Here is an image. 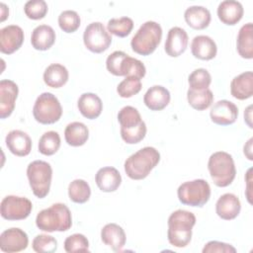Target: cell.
Wrapping results in <instances>:
<instances>
[{
  "mask_svg": "<svg viewBox=\"0 0 253 253\" xmlns=\"http://www.w3.org/2000/svg\"><path fill=\"white\" fill-rule=\"evenodd\" d=\"M251 109L252 106H249L246 111L244 112V118H245V122L247 123V125L249 126L250 128H252V124H251Z\"/></svg>",
  "mask_w": 253,
  "mask_h": 253,
  "instance_id": "obj_45",
  "label": "cell"
},
{
  "mask_svg": "<svg viewBox=\"0 0 253 253\" xmlns=\"http://www.w3.org/2000/svg\"><path fill=\"white\" fill-rule=\"evenodd\" d=\"M64 250L67 253L88 252L89 241L87 237L81 233H74L64 240Z\"/></svg>",
  "mask_w": 253,
  "mask_h": 253,
  "instance_id": "obj_39",
  "label": "cell"
},
{
  "mask_svg": "<svg viewBox=\"0 0 253 253\" xmlns=\"http://www.w3.org/2000/svg\"><path fill=\"white\" fill-rule=\"evenodd\" d=\"M33 115L38 123L51 125L61 118L62 107L53 94L44 92L37 98L33 107Z\"/></svg>",
  "mask_w": 253,
  "mask_h": 253,
  "instance_id": "obj_9",
  "label": "cell"
},
{
  "mask_svg": "<svg viewBox=\"0 0 253 253\" xmlns=\"http://www.w3.org/2000/svg\"><path fill=\"white\" fill-rule=\"evenodd\" d=\"M18 85L9 79L0 81V118H8L15 109V102L18 97Z\"/></svg>",
  "mask_w": 253,
  "mask_h": 253,
  "instance_id": "obj_15",
  "label": "cell"
},
{
  "mask_svg": "<svg viewBox=\"0 0 253 253\" xmlns=\"http://www.w3.org/2000/svg\"><path fill=\"white\" fill-rule=\"evenodd\" d=\"M80 17L76 11L65 10L58 16V26L65 33H74L80 27Z\"/></svg>",
  "mask_w": 253,
  "mask_h": 253,
  "instance_id": "obj_37",
  "label": "cell"
},
{
  "mask_svg": "<svg viewBox=\"0 0 253 253\" xmlns=\"http://www.w3.org/2000/svg\"><path fill=\"white\" fill-rule=\"evenodd\" d=\"M244 9L240 2L235 0H224L217 7V17L221 23L233 26L243 17Z\"/></svg>",
  "mask_w": 253,
  "mask_h": 253,
  "instance_id": "obj_21",
  "label": "cell"
},
{
  "mask_svg": "<svg viewBox=\"0 0 253 253\" xmlns=\"http://www.w3.org/2000/svg\"><path fill=\"white\" fill-rule=\"evenodd\" d=\"M126 55V52L122 51V50H116L114 52H112L106 60V67L108 69V71L110 73H112L113 75L119 76V68H120V64L123 60V58Z\"/></svg>",
  "mask_w": 253,
  "mask_h": 253,
  "instance_id": "obj_43",
  "label": "cell"
},
{
  "mask_svg": "<svg viewBox=\"0 0 253 253\" xmlns=\"http://www.w3.org/2000/svg\"><path fill=\"white\" fill-rule=\"evenodd\" d=\"M107 29L111 34L120 38H125L128 36L132 31L133 21L129 17L112 18L108 22Z\"/></svg>",
  "mask_w": 253,
  "mask_h": 253,
  "instance_id": "obj_35",
  "label": "cell"
},
{
  "mask_svg": "<svg viewBox=\"0 0 253 253\" xmlns=\"http://www.w3.org/2000/svg\"><path fill=\"white\" fill-rule=\"evenodd\" d=\"M33 210L32 202L19 196H6L0 204V213L7 220H22L27 218Z\"/></svg>",
  "mask_w": 253,
  "mask_h": 253,
  "instance_id": "obj_11",
  "label": "cell"
},
{
  "mask_svg": "<svg viewBox=\"0 0 253 253\" xmlns=\"http://www.w3.org/2000/svg\"><path fill=\"white\" fill-rule=\"evenodd\" d=\"M0 7H1V22H3L9 15V9L4 3H0Z\"/></svg>",
  "mask_w": 253,
  "mask_h": 253,
  "instance_id": "obj_46",
  "label": "cell"
},
{
  "mask_svg": "<svg viewBox=\"0 0 253 253\" xmlns=\"http://www.w3.org/2000/svg\"><path fill=\"white\" fill-rule=\"evenodd\" d=\"M64 138L67 144L71 146H81L89 138V129L81 122H72L65 127Z\"/></svg>",
  "mask_w": 253,
  "mask_h": 253,
  "instance_id": "obj_30",
  "label": "cell"
},
{
  "mask_svg": "<svg viewBox=\"0 0 253 253\" xmlns=\"http://www.w3.org/2000/svg\"><path fill=\"white\" fill-rule=\"evenodd\" d=\"M188 34L180 27H173L169 30L164 45L165 52L171 57L180 56L187 48Z\"/></svg>",
  "mask_w": 253,
  "mask_h": 253,
  "instance_id": "obj_16",
  "label": "cell"
},
{
  "mask_svg": "<svg viewBox=\"0 0 253 253\" xmlns=\"http://www.w3.org/2000/svg\"><path fill=\"white\" fill-rule=\"evenodd\" d=\"M252 138H250L247 143L244 145V148H243V152L244 154L246 155V157L249 159V160H252Z\"/></svg>",
  "mask_w": 253,
  "mask_h": 253,
  "instance_id": "obj_44",
  "label": "cell"
},
{
  "mask_svg": "<svg viewBox=\"0 0 253 253\" xmlns=\"http://www.w3.org/2000/svg\"><path fill=\"white\" fill-rule=\"evenodd\" d=\"M6 146L16 156H27L32 150V139L29 134L20 129L8 132L5 138Z\"/></svg>",
  "mask_w": 253,
  "mask_h": 253,
  "instance_id": "obj_17",
  "label": "cell"
},
{
  "mask_svg": "<svg viewBox=\"0 0 253 253\" xmlns=\"http://www.w3.org/2000/svg\"><path fill=\"white\" fill-rule=\"evenodd\" d=\"M171 95L168 89L161 85L150 87L143 96V103L151 111H161L170 102Z\"/></svg>",
  "mask_w": 253,
  "mask_h": 253,
  "instance_id": "obj_22",
  "label": "cell"
},
{
  "mask_svg": "<svg viewBox=\"0 0 253 253\" xmlns=\"http://www.w3.org/2000/svg\"><path fill=\"white\" fill-rule=\"evenodd\" d=\"M141 81L139 78L128 76L121 81L117 87V92L122 98H130L141 90Z\"/></svg>",
  "mask_w": 253,
  "mask_h": 253,
  "instance_id": "obj_38",
  "label": "cell"
},
{
  "mask_svg": "<svg viewBox=\"0 0 253 253\" xmlns=\"http://www.w3.org/2000/svg\"><path fill=\"white\" fill-rule=\"evenodd\" d=\"M189 89L192 90H205L208 89L211 83V76L210 72L205 68L195 69L188 77Z\"/></svg>",
  "mask_w": 253,
  "mask_h": 253,
  "instance_id": "obj_36",
  "label": "cell"
},
{
  "mask_svg": "<svg viewBox=\"0 0 253 253\" xmlns=\"http://www.w3.org/2000/svg\"><path fill=\"white\" fill-rule=\"evenodd\" d=\"M27 177L34 195L43 199L49 193L52 168L49 163L42 160H35L27 167Z\"/></svg>",
  "mask_w": 253,
  "mask_h": 253,
  "instance_id": "obj_7",
  "label": "cell"
},
{
  "mask_svg": "<svg viewBox=\"0 0 253 253\" xmlns=\"http://www.w3.org/2000/svg\"><path fill=\"white\" fill-rule=\"evenodd\" d=\"M36 225L46 232L66 231L72 225L71 211L64 204H53L37 214Z\"/></svg>",
  "mask_w": 253,
  "mask_h": 253,
  "instance_id": "obj_3",
  "label": "cell"
},
{
  "mask_svg": "<svg viewBox=\"0 0 253 253\" xmlns=\"http://www.w3.org/2000/svg\"><path fill=\"white\" fill-rule=\"evenodd\" d=\"M145 73H146V68L144 64L140 60L134 57H131L128 54H126L123 58L120 64L119 76H125V77L132 76V77L141 79L144 77Z\"/></svg>",
  "mask_w": 253,
  "mask_h": 253,
  "instance_id": "obj_31",
  "label": "cell"
},
{
  "mask_svg": "<svg viewBox=\"0 0 253 253\" xmlns=\"http://www.w3.org/2000/svg\"><path fill=\"white\" fill-rule=\"evenodd\" d=\"M186 23L195 30L206 29L211 20L210 11L203 6H191L184 13Z\"/></svg>",
  "mask_w": 253,
  "mask_h": 253,
  "instance_id": "obj_27",
  "label": "cell"
},
{
  "mask_svg": "<svg viewBox=\"0 0 253 253\" xmlns=\"http://www.w3.org/2000/svg\"><path fill=\"white\" fill-rule=\"evenodd\" d=\"M236 48L242 58H253V25L247 23L243 25L237 35Z\"/></svg>",
  "mask_w": 253,
  "mask_h": 253,
  "instance_id": "obj_28",
  "label": "cell"
},
{
  "mask_svg": "<svg viewBox=\"0 0 253 253\" xmlns=\"http://www.w3.org/2000/svg\"><path fill=\"white\" fill-rule=\"evenodd\" d=\"M202 251L203 253H235L236 249L228 243L211 240L204 246Z\"/></svg>",
  "mask_w": 253,
  "mask_h": 253,
  "instance_id": "obj_42",
  "label": "cell"
},
{
  "mask_svg": "<svg viewBox=\"0 0 253 253\" xmlns=\"http://www.w3.org/2000/svg\"><path fill=\"white\" fill-rule=\"evenodd\" d=\"M91 196V188L83 179H75L68 186V197L76 204L86 203Z\"/></svg>",
  "mask_w": 253,
  "mask_h": 253,
  "instance_id": "obj_33",
  "label": "cell"
},
{
  "mask_svg": "<svg viewBox=\"0 0 253 253\" xmlns=\"http://www.w3.org/2000/svg\"><path fill=\"white\" fill-rule=\"evenodd\" d=\"M192 54L202 60H211L215 57L217 47L215 42L209 36H196L191 43Z\"/></svg>",
  "mask_w": 253,
  "mask_h": 253,
  "instance_id": "obj_20",
  "label": "cell"
},
{
  "mask_svg": "<svg viewBox=\"0 0 253 253\" xmlns=\"http://www.w3.org/2000/svg\"><path fill=\"white\" fill-rule=\"evenodd\" d=\"M28 234L18 227L6 229L0 235V249L6 253L23 251L28 247Z\"/></svg>",
  "mask_w": 253,
  "mask_h": 253,
  "instance_id": "obj_12",
  "label": "cell"
},
{
  "mask_svg": "<svg viewBox=\"0 0 253 253\" xmlns=\"http://www.w3.org/2000/svg\"><path fill=\"white\" fill-rule=\"evenodd\" d=\"M77 107L81 115L89 120L97 119L103 111L102 100L94 93H83L78 99Z\"/></svg>",
  "mask_w": 253,
  "mask_h": 253,
  "instance_id": "obj_25",
  "label": "cell"
},
{
  "mask_svg": "<svg viewBox=\"0 0 253 253\" xmlns=\"http://www.w3.org/2000/svg\"><path fill=\"white\" fill-rule=\"evenodd\" d=\"M55 32L48 25H40L36 27L31 36V43L37 50H47L55 42Z\"/></svg>",
  "mask_w": 253,
  "mask_h": 253,
  "instance_id": "obj_26",
  "label": "cell"
},
{
  "mask_svg": "<svg viewBox=\"0 0 253 253\" xmlns=\"http://www.w3.org/2000/svg\"><path fill=\"white\" fill-rule=\"evenodd\" d=\"M24 32L17 25H8L0 30V50L5 54H12L24 42Z\"/></svg>",
  "mask_w": 253,
  "mask_h": 253,
  "instance_id": "obj_13",
  "label": "cell"
},
{
  "mask_svg": "<svg viewBox=\"0 0 253 253\" xmlns=\"http://www.w3.org/2000/svg\"><path fill=\"white\" fill-rule=\"evenodd\" d=\"M208 169L214 185L221 188L229 186L236 175L233 158L225 151L212 153L208 161Z\"/></svg>",
  "mask_w": 253,
  "mask_h": 253,
  "instance_id": "obj_5",
  "label": "cell"
},
{
  "mask_svg": "<svg viewBox=\"0 0 253 253\" xmlns=\"http://www.w3.org/2000/svg\"><path fill=\"white\" fill-rule=\"evenodd\" d=\"M162 39V28L154 21L143 23L132 37L130 45L134 52L140 55L151 54Z\"/></svg>",
  "mask_w": 253,
  "mask_h": 253,
  "instance_id": "obj_6",
  "label": "cell"
},
{
  "mask_svg": "<svg viewBox=\"0 0 253 253\" xmlns=\"http://www.w3.org/2000/svg\"><path fill=\"white\" fill-rule=\"evenodd\" d=\"M196 224V216L185 210H177L168 217L167 238L177 248L186 247L192 239V229Z\"/></svg>",
  "mask_w": 253,
  "mask_h": 253,
  "instance_id": "obj_1",
  "label": "cell"
},
{
  "mask_svg": "<svg viewBox=\"0 0 253 253\" xmlns=\"http://www.w3.org/2000/svg\"><path fill=\"white\" fill-rule=\"evenodd\" d=\"M102 241L116 252L122 251L126 244V233L122 226L117 223H108L101 230Z\"/></svg>",
  "mask_w": 253,
  "mask_h": 253,
  "instance_id": "obj_23",
  "label": "cell"
},
{
  "mask_svg": "<svg viewBox=\"0 0 253 253\" xmlns=\"http://www.w3.org/2000/svg\"><path fill=\"white\" fill-rule=\"evenodd\" d=\"M210 117L211 122L216 125L229 126L235 123L238 117V108L228 100H220L211 107Z\"/></svg>",
  "mask_w": 253,
  "mask_h": 253,
  "instance_id": "obj_14",
  "label": "cell"
},
{
  "mask_svg": "<svg viewBox=\"0 0 253 253\" xmlns=\"http://www.w3.org/2000/svg\"><path fill=\"white\" fill-rule=\"evenodd\" d=\"M160 153L152 146H145L125 161V172L132 180H142L159 163Z\"/></svg>",
  "mask_w": 253,
  "mask_h": 253,
  "instance_id": "obj_2",
  "label": "cell"
},
{
  "mask_svg": "<svg viewBox=\"0 0 253 253\" xmlns=\"http://www.w3.org/2000/svg\"><path fill=\"white\" fill-rule=\"evenodd\" d=\"M39 151L46 156L53 155L60 147V136L54 130L45 131L39 140Z\"/></svg>",
  "mask_w": 253,
  "mask_h": 253,
  "instance_id": "obj_34",
  "label": "cell"
},
{
  "mask_svg": "<svg viewBox=\"0 0 253 253\" xmlns=\"http://www.w3.org/2000/svg\"><path fill=\"white\" fill-rule=\"evenodd\" d=\"M187 100L189 105L195 110L204 111L212 104L213 94L209 88L200 91L189 89L187 92Z\"/></svg>",
  "mask_w": 253,
  "mask_h": 253,
  "instance_id": "obj_32",
  "label": "cell"
},
{
  "mask_svg": "<svg viewBox=\"0 0 253 253\" xmlns=\"http://www.w3.org/2000/svg\"><path fill=\"white\" fill-rule=\"evenodd\" d=\"M118 121L121 125V136L127 144L138 143L145 137L146 125L134 107L122 108L118 113Z\"/></svg>",
  "mask_w": 253,
  "mask_h": 253,
  "instance_id": "obj_4",
  "label": "cell"
},
{
  "mask_svg": "<svg viewBox=\"0 0 253 253\" xmlns=\"http://www.w3.org/2000/svg\"><path fill=\"white\" fill-rule=\"evenodd\" d=\"M179 201L190 207H203L211 198V187L204 179H196L181 184L177 190Z\"/></svg>",
  "mask_w": 253,
  "mask_h": 253,
  "instance_id": "obj_8",
  "label": "cell"
},
{
  "mask_svg": "<svg viewBox=\"0 0 253 253\" xmlns=\"http://www.w3.org/2000/svg\"><path fill=\"white\" fill-rule=\"evenodd\" d=\"M95 181L98 188L105 193H111L118 190L122 183L120 172L112 166L100 168L95 176Z\"/></svg>",
  "mask_w": 253,
  "mask_h": 253,
  "instance_id": "obj_19",
  "label": "cell"
},
{
  "mask_svg": "<svg viewBox=\"0 0 253 253\" xmlns=\"http://www.w3.org/2000/svg\"><path fill=\"white\" fill-rule=\"evenodd\" d=\"M24 12L29 19L41 20L47 13V4L44 0H30L25 4Z\"/></svg>",
  "mask_w": 253,
  "mask_h": 253,
  "instance_id": "obj_41",
  "label": "cell"
},
{
  "mask_svg": "<svg viewBox=\"0 0 253 253\" xmlns=\"http://www.w3.org/2000/svg\"><path fill=\"white\" fill-rule=\"evenodd\" d=\"M32 247L38 253H52L57 249V241L51 235L39 234L33 239Z\"/></svg>",
  "mask_w": 253,
  "mask_h": 253,
  "instance_id": "obj_40",
  "label": "cell"
},
{
  "mask_svg": "<svg viewBox=\"0 0 253 253\" xmlns=\"http://www.w3.org/2000/svg\"><path fill=\"white\" fill-rule=\"evenodd\" d=\"M83 42L87 49L94 53H101L111 45L112 37L102 23L93 22L85 28Z\"/></svg>",
  "mask_w": 253,
  "mask_h": 253,
  "instance_id": "obj_10",
  "label": "cell"
},
{
  "mask_svg": "<svg viewBox=\"0 0 253 253\" xmlns=\"http://www.w3.org/2000/svg\"><path fill=\"white\" fill-rule=\"evenodd\" d=\"M69 78L68 70L65 66L59 63L48 65L43 72L44 83L51 88H60L66 84Z\"/></svg>",
  "mask_w": 253,
  "mask_h": 253,
  "instance_id": "obj_29",
  "label": "cell"
},
{
  "mask_svg": "<svg viewBox=\"0 0 253 253\" xmlns=\"http://www.w3.org/2000/svg\"><path fill=\"white\" fill-rule=\"evenodd\" d=\"M230 93L238 100H246L253 95V72L245 71L230 82Z\"/></svg>",
  "mask_w": 253,
  "mask_h": 253,
  "instance_id": "obj_24",
  "label": "cell"
},
{
  "mask_svg": "<svg viewBox=\"0 0 253 253\" xmlns=\"http://www.w3.org/2000/svg\"><path fill=\"white\" fill-rule=\"evenodd\" d=\"M240 210L241 204L239 199L231 193L221 195L215 204L216 214L224 220H231L237 217Z\"/></svg>",
  "mask_w": 253,
  "mask_h": 253,
  "instance_id": "obj_18",
  "label": "cell"
}]
</instances>
